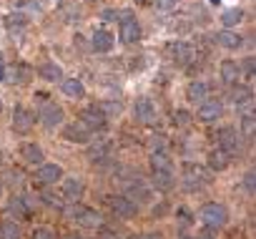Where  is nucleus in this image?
I'll return each mask as SVG.
<instances>
[{
    "label": "nucleus",
    "mask_w": 256,
    "mask_h": 239,
    "mask_svg": "<svg viewBox=\"0 0 256 239\" xmlns=\"http://www.w3.org/2000/svg\"><path fill=\"white\" fill-rule=\"evenodd\" d=\"M168 53H171V58H174L178 66H188V63L196 58V51H194V46H191V43H184V41H176V43H171Z\"/></svg>",
    "instance_id": "1a4fd4ad"
},
{
    "label": "nucleus",
    "mask_w": 256,
    "mask_h": 239,
    "mask_svg": "<svg viewBox=\"0 0 256 239\" xmlns=\"http://www.w3.org/2000/svg\"><path fill=\"white\" fill-rule=\"evenodd\" d=\"M33 126H36V116H33L28 108L16 106V108H13V129H16L18 134H28Z\"/></svg>",
    "instance_id": "6e6552de"
},
{
    "label": "nucleus",
    "mask_w": 256,
    "mask_h": 239,
    "mask_svg": "<svg viewBox=\"0 0 256 239\" xmlns=\"http://www.w3.org/2000/svg\"><path fill=\"white\" fill-rule=\"evenodd\" d=\"M23 179H26L23 171H10V184H13V186H18V184L23 186Z\"/></svg>",
    "instance_id": "4c0bfd02"
},
{
    "label": "nucleus",
    "mask_w": 256,
    "mask_h": 239,
    "mask_svg": "<svg viewBox=\"0 0 256 239\" xmlns=\"http://www.w3.org/2000/svg\"><path fill=\"white\" fill-rule=\"evenodd\" d=\"M63 139L76 141V144H86V141L90 139V129H88L86 124L76 121V124H70V126H66V129H63Z\"/></svg>",
    "instance_id": "ddd939ff"
},
{
    "label": "nucleus",
    "mask_w": 256,
    "mask_h": 239,
    "mask_svg": "<svg viewBox=\"0 0 256 239\" xmlns=\"http://www.w3.org/2000/svg\"><path fill=\"white\" fill-rule=\"evenodd\" d=\"M8 209H10V214H16V216H20V219H28V216H30L33 204H30V199H28V196H18V194H16V196L10 199Z\"/></svg>",
    "instance_id": "dca6fc26"
},
{
    "label": "nucleus",
    "mask_w": 256,
    "mask_h": 239,
    "mask_svg": "<svg viewBox=\"0 0 256 239\" xmlns=\"http://www.w3.org/2000/svg\"><path fill=\"white\" fill-rule=\"evenodd\" d=\"M208 181H211V174H208L204 166L188 164V166L184 169V184H186V186L196 189V186H204V184H208Z\"/></svg>",
    "instance_id": "0eeeda50"
},
{
    "label": "nucleus",
    "mask_w": 256,
    "mask_h": 239,
    "mask_svg": "<svg viewBox=\"0 0 256 239\" xmlns=\"http://www.w3.org/2000/svg\"><path fill=\"white\" fill-rule=\"evenodd\" d=\"M66 239H88V236H83V234H68Z\"/></svg>",
    "instance_id": "49530a36"
},
{
    "label": "nucleus",
    "mask_w": 256,
    "mask_h": 239,
    "mask_svg": "<svg viewBox=\"0 0 256 239\" xmlns=\"http://www.w3.org/2000/svg\"><path fill=\"white\" fill-rule=\"evenodd\" d=\"M38 73H40V78H43V81H50V83L63 78V71H60V66H56V63H43Z\"/></svg>",
    "instance_id": "a878e982"
},
{
    "label": "nucleus",
    "mask_w": 256,
    "mask_h": 239,
    "mask_svg": "<svg viewBox=\"0 0 256 239\" xmlns=\"http://www.w3.org/2000/svg\"><path fill=\"white\" fill-rule=\"evenodd\" d=\"M244 184H246V189H248V191H254V171H246Z\"/></svg>",
    "instance_id": "79ce46f5"
},
{
    "label": "nucleus",
    "mask_w": 256,
    "mask_h": 239,
    "mask_svg": "<svg viewBox=\"0 0 256 239\" xmlns=\"http://www.w3.org/2000/svg\"><path fill=\"white\" fill-rule=\"evenodd\" d=\"M234 103L241 108V106H251V88L241 86V88H234Z\"/></svg>",
    "instance_id": "7c9ffc66"
},
{
    "label": "nucleus",
    "mask_w": 256,
    "mask_h": 239,
    "mask_svg": "<svg viewBox=\"0 0 256 239\" xmlns=\"http://www.w3.org/2000/svg\"><path fill=\"white\" fill-rule=\"evenodd\" d=\"M221 111H224L221 101L206 98V101H201V106H198V118H201L204 124H211V121H216V118H221Z\"/></svg>",
    "instance_id": "9d476101"
},
{
    "label": "nucleus",
    "mask_w": 256,
    "mask_h": 239,
    "mask_svg": "<svg viewBox=\"0 0 256 239\" xmlns=\"http://www.w3.org/2000/svg\"><path fill=\"white\" fill-rule=\"evenodd\" d=\"M33 239H56V234L50 231V229H36V234H33Z\"/></svg>",
    "instance_id": "f704fd0d"
},
{
    "label": "nucleus",
    "mask_w": 256,
    "mask_h": 239,
    "mask_svg": "<svg viewBox=\"0 0 256 239\" xmlns=\"http://www.w3.org/2000/svg\"><path fill=\"white\" fill-rule=\"evenodd\" d=\"M241 129H244V134H246L248 139L254 136V116H251V113L241 116Z\"/></svg>",
    "instance_id": "72a5a7b5"
},
{
    "label": "nucleus",
    "mask_w": 256,
    "mask_h": 239,
    "mask_svg": "<svg viewBox=\"0 0 256 239\" xmlns=\"http://www.w3.org/2000/svg\"><path fill=\"white\" fill-rule=\"evenodd\" d=\"M228 161H231V154L224 151V149H216V151L208 154V166H211L214 171H224V169L228 166Z\"/></svg>",
    "instance_id": "5701e85b"
},
{
    "label": "nucleus",
    "mask_w": 256,
    "mask_h": 239,
    "mask_svg": "<svg viewBox=\"0 0 256 239\" xmlns=\"http://www.w3.org/2000/svg\"><path fill=\"white\" fill-rule=\"evenodd\" d=\"M118 36L123 43H136L141 38V23L136 21V16L131 11H120L118 16Z\"/></svg>",
    "instance_id": "f257e3e1"
},
{
    "label": "nucleus",
    "mask_w": 256,
    "mask_h": 239,
    "mask_svg": "<svg viewBox=\"0 0 256 239\" xmlns=\"http://www.w3.org/2000/svg\"><path fill=\"white\" fill-rule=\"evenodd\" d=\"M20 156H23L28 164H36V166H40L43 159H46V154H43V149H40L38 144H26V146L20 149Z\"/></svg>",
    "instance_id": "4be33fe9"
},
{
    "label": "nucleus",
    "mask_w": 256,
    "mask_h": 239,
    "mask_svg": "<svg viewBox=\"0 0 256 239\" xmlns=\"http://www.w3.org/2000/svg\"><path fill=\"white\" fill-rule=\"evenodd\" d=\"M66 214L73 216V219H76L80 226H86V229H100V226H103V214L96 211V209H90V206H73V209H68Z\"/></svg>",
    "instance_id": "f03ea898"
},
{
    "label": "nucleus",
    "mask_w": 256,
    "mask_h": 239,
    "mask_svg": "<svg viewBox=\"0 0 256 239\" xmlns=\"http://www.w3.org/2000/svg\"><path fill=\"white\" fill-rule=\"evenodd\" d=\"M186 98H188L191 103L206 101V98H208V83H206V81H194V83L188 86V91H186Z\"/></svg>",
    "instance_id": "a211bd4d"
},
{
    "label": "nucleus",
    "mask_w": 256,
    "mask_h": 239,
    "mask_svg": "<svg viewBox=\"0 0 256 239\" xmlns=\"http://www.w3.org/2000/svg\"><path fill=\"white\" fill-rule=\"evenodd\" d=\"M0 108H3V101H0Z\"/></svg>",
    "instance_id": "09e8293b"
},
{
    "label": "nucleus",
    "mask_w": 256,
    "mask_h": 239,
    "mask_svg": "<svg viewBox=\"0 0 256 239\" xmlns=\"http://www.w3.org/2000/svg\"><path fill=\"white\" fill-rule=\"evenodd\" d=\"M38 118H40V124H43L46 129H56V126L63 124V108L56 106V103L43 101V103H40V111H38Z\"/></svg>",
    "instance_id": "20e7f679"
},
{
    "label": "nucleus",
    "mask_w": 256,
    "mask_h": 239,
    "mask_svg": "<svg viewBox=\"0 0 256 239\" xmlns=\"http://www.w3.org/2000/svg\"><path fill=\"white\" fill-rule=\"evenodd\" d=\"M60 189H63V196L68 201H78L83 196V191H86V184L78 176H68V179H63V186Z\"/></svg>",
    "instance_id": "4468645a"
},
{
    "label": "nucleus",
    "mask_w": 256,
    "mask_h": 239,
    "mask_svg": "<svg viewBox=\"0 0 256 239\" xmlns=\"http://www.w3.org/2000/svg\"><path fill=\"white\" fill-rule=\"evenodd\" d=\"M244 73H246V78H254V58L244 61Z\"/></svg>",
    "instance_id": "e433bc0d"
},
{
    "label": "nucleus",
    "mask_w": 256,
    "mask_h": 239,
    "mask_svg": "<svg viewBox=\"0 0 256 239\" xmlns=\"http://www.w3.org/2000/svg\"><path fill=\"white\" fill-rule=\"evenodd\" d=\"M6 26H8L10 36H13V38L18 41V38H20V36L26 33V28H28V18H26L23 13H20V16H18V13H10V16L6 18Z\"/></svg>",
    "instance_id": "2eb2a0df"
},
{
    "label": "nucleus",
    "mask_w": 256,
    "mask_h": 239,
    "mask_svg": "<svg viewBox=\"0 0 256 239\" xmlns=\"http://www.w3.org/2000/svg\"><path fill=\"white\" fill-rule=\"evenodd\" d=\"M151 166L154 171H171V159L166 156V151H156L151 156Z\"/></svg>",
    "instance_id": "cd10ccee"
},
{
    "label": "nucleus",
    "mask_w": 256,
    "mask_h": 239,
    "mask_svg": "<svg viewBox=\"0 0 256 239\" xmlns=\"http://www.w3.org/2000/svg\"><path fill=\"white\" fill-rule=\"evenodd\" d=\"M60 88H63V93H66L68 98H83V96H86V86H83L78 78H66Z\"/></svg>",
    "instance_id": "b1692460"
},
{
    "label": "nucleus",
    "mask_w": 256,
    "mask_h": 239,
    "mask_svg": "<svg viewBox=\"0 0 256 239\" xmlns=\"http://www.w3.org/2000/svg\"><path fill=\"white\" fill-rule=\"evenodd\" d=\"M188 118H191V116H188V111H184V108H181V111H176V124H178V126H186V124H188Z\"/></svg>",
    "instance_id": "c9c22d12"
},
{
    "label": "nucleus",
    "mask_w": 256,
    "mask_h": 239,
    "mask_svg": "<svg viewBox=\"0 0 256 239\" xmlns=\"http://www.w3.org/2000/svg\"><path fill=\"white\" fill-rule=\"evenodd\" d=\"M218 141H221V149H224V151H228V154H231V151H236V149H238V144H241V141H238L236 129H228V126L218 131Z\"/></svg>",
    "instance_id": "6ab92c4d"
},
{
    "label": "nucleus",
    "mask_w": 256,
    "mask_h": 239,
    "mask_svg": "<svg viewBox=\"0 0 256 239\" xmlns=\"http://www.w3.org/2000/svg\"><path fill=\"white\" fill-rule=\"evenodd\" d=\"M216 43L224 46V48H228V51H236V48H241L244 38H241L238 33H234V31H221V33L216 36Z\"/></svg>",
    "instance_id": "aec40b11"
},
{
    "label": "nucleus",
    "mask_w": 256,
    "mask_h": 239,
    "mask_svg": "<svg viewBox=\"0 0 256 239\" xmlns=\"http://www.w3.org/2000/svg\"><path fill=\"white\" fill-rule=\"evenodd\" d=\"M154 186L156 189H161V191H168L171 186H174V174L171 171H154Z\"/></svg>",
    "instance_id": "bb28decb"
},
{
    "label": "nucleus",
    "mask_w": 256,
    "mask_h": 239,
    "mask_svg": "<svg viewBox=\"0 0 256 239\" xmlns=\"http://www.w3.org/2000/svg\"><path fill=\"white\" fill-rule=\"evenodd\" d=\"M78 121L86 124V126L93 131V129H103V126H106V116L100 113L98 106H88V108L80 111V118H78Z\"/></svg>",
    "instance_id": "9b49d317"
},
{
    "label": "nucleus",
    "mask_w": 256,
    "mask_h": 239,
    "mask_svg": "<svg viewBox=\"0 0 256 239\" xmlns=\"http://www.w3.org/2000/svg\"><path fill=\"white\" fill-rule=\"evenodd\" d=\"M6 81H13V83H26L28 81V68H10V73H6Z\"/></svg>",
    "instance_id": "473e14b6"
},
{
    "label": "nucleus",
    "mask_w": 256,
    "mask_h": 239,
    "mask_svg": "<svg viewBox=\"0 0 256 239\" xmlns=\"http://www.w3.org/2000/svg\"><path fill=\"white\" fill-rule=\"evenodd\" d=\"M241 21H244V11L241 8H231V11H224L221 13V26H226V28H234Z\"/></svg>",
    "instance_id": "393cba45"
},
{
    "label": "nucleus",
    "mask_w": 256,
    "mask_h": 239,
    "mask_svg": "<svg viewBox=\"0 0 256 239\" xmlns=\"http://www.w3.org/2000/svg\"><path fill=\"white\" fill-rule=\"evenodd\" d=\"M0 194H3V184H0Z\"/></svg>",
    "instance_id": "de8ad7c7"
},
{
    "label": "nucleus",
    "mask_w": 256,
    "mask_h": 239,
    "mask_svg": "<svg viewBox=\"0 0 256 239\" xmlns=\"http://www.w3.org/2000/svg\"><path fill=\"white\" fill-rule=\"evenodd\" d=\"M98 108H100V113H103L106 118H113V116H118V113L123 111V103H120V101H103Z\"/></svg>",
    "instance_id": "c756f323"
},
{
    "label": "nucleus",
    "mask_w": 256,
    "mask_h": 239,
    "mask_svg": "<svg viewBox=\"0 0 256 239\" xmlns=\"http://www.w3.org/2000/svg\"><path fill=\"white\" fill-rule=\"evenodd\" d=\"M218 76H221L224 83H236V81L241 78V68H238L234 61H224L221 68H218Z\"/></svg>",
    "instance_id": "412c9836"
},
{
    "label": "nucleus",
    "mask_w": 256,
    "mask_h": 239,
    "mask_svg": "<svg viewBox=\"0 0 256 239\" xmlns=\"http://www.w3.org/2000/svg\"><path fill=\"white\" fill-rule=\"evenodd\" d=\"M134 116H136L138 124H156L158 111H156V106H154L151 98H138L136 106H134Z\"/></svg>",
    "instance_id": "423d86ee"
},
{
    "label": "nucleus",
    "mask_w": 256,
    "mask_h": 239,
    "mask_svg": "<svg viewBox=\"0 0 256 239\" xmlns=\"http://www.w3.org/2000/svg\"><path fill=\"white\" fill-rule=\"evenodd\" d=\"M90 43H93V51H98V53H108V51L113 48V36H110L108 31L98 28V31L93 33Z\"/></svg>",
    "instance_id": "f3484780"
},
{
    "label": "nucleus",
    "mask_w": 256,
    "mask_h": 239,
    "mask_svg": "<svg viewBox=\"0 0 256 239\" xmlns=\"http://www.w3.org/2000/svg\"><path fill=\"white\" fill-rule=\"evenodd\" d=\"M151 146H154V154H156V151H158V149H161V151H164V149H166V141H164V136H156V139H154V141H151Z\"/></svg>",
    "instance_id": "ea45409f"
},
{
    "label": "nucleus",
    "mask_w": 256,
    "mask_h": 239,
    "mask_svg": "<svg viewBox=\"0 0 256 239\" xmlns=\"http://www.w3.org/2000/svg\"><path fill=\"white\" fill-rule=\"evenodd\" d=\"M0 239H20V226L16 221H3L0 224Z\"/></svg>",
    "instance_id": "c85d7f7f"
},
{
    "label": "nucleus",
    "mask_w": 256,
    "mask_h": 239,
    "mask_svg": "<svg viewBox=\"0 0 256 239\" xmlns=\"http://www.w3.org/2000/svg\"><path fill=\"white\" fill-rule=\"evenodd\" d=\"M134 239H161V236H156V234H136Z\"/></svg>",
    "instance_id": "c03bdc74"
},
{
    "label": "nucleus",
    "mask_w": 256,
    "mask_h": 239,
    "mask_svg": "<svg viewBox=\"0 0 256 239\" xmlns=\"http://www.w3.org/2000/svg\"><path fill=\"white\" fill-rule=\"evenodd\" d=\"M58 179H63V171H60V166H56V164H40L38 171H36V181L43 184V186L56 184Z\"/></svg>",
    "instance_id": "f8f14e48"
},
{
    "label": "nucleus",
    "mask_w": 256,
    "mask_h": 239,
    "mask_svg": "<svg viewBox=\"0 0 256 239\" xmlns=\"http://www.w3.org/2000/svg\"><path fill=\"white\" fill-rule=\"evenodd\" d=\"M201 221H204L208 229H221V226L228 221V211H226V206H221V204H204V206H201Z\"/></svg>",
    "instance_id": "7ed1b4c3"
},
{
    "label": "nucleus",
    "mask_w": 256,
    "mask_h": 239,
    "mask_svg": "<svg viewBox=\"0 0 256 239\" xmlns=\"http://www.w3.org/2000/svg\"><path fill=\"white\" fill-rule=\"evenodd\" d=\"M108 146H110L108 141H98V144H93V146L88 149V156H90L93 161H98V159H103V156L108 154Z\"/></svg>",
    "instance_id": "2f4dec72"
},
{
    "label": "nucleus",
    "mask_w": 256,
    "mask_h": 239,
    "mask_svg": "<svg viewBox=\"0 0 256 239\" xmlns=\"http://www.w3.org/2000/svg\"><path fill=\"white\" fill-rule=\"evenodd\" d=\"M98 239H120V234H116L113 229H100Z\"/></svg>",
    "instance_id": "58836bf2"
},
{
    "label": "nucleus",
    "mask_w": 256,
    "mask_h": 239,
    "mask_svg": "<svg viewBox=\"0 0 256 239\" xmlns=\"http://www.w3.org/2000/svg\"><path fill=\"white\" fill-rule=\"evenodd\" d=\"M176 3H178V0H158V8H161V11H171Z\"/></svg>",
    "instance_id": "a19ab883"
},
{
    "label": "nucleus",
    "mask_w": 256,
    "mask_h": 239,
    "mask_svg": "<svg viewBox=\"0 0 256 239\" xmlns=\"http://www.w3.org/2000/svg\"><path fill=\"white\" fill-rule=\"evenodd\" d=\"M103 21H113V11H106L103 13Z\"/></svg>",
    "instance_id": "a18cd8bd"
},
{
    "label": "nucleus",
    "mask_w": 256,
    "mask_h": 239,
    "mask_svg": "<svg viewBox=\"0 0 256 239\" xmlns=\"http://www.w3.org/2000/svg\"><path fill=\"white\" fill-rule=\"evenodd\" d=\"M0 81H6V61H3V53H0Z\"/></svg>",
    "instance_id": "37998d69"
},
{
    "label": "nucleus",
    "mask_w": 256,
    "mask_h": 239,
    "mask_svg": "<svg viewBox=\"0 0 256 239\" xmlns=\"http://www.w3.org/2000/svg\"><path fill=\"white\" fill-rule=\"evenodd\" d=\"M108 204H110L113 214L120 216V219H134V216L138 214L136 201H134V199H128V196H108Z\"/></svg>",
    "instance_id": "39448f33"
}]
</instances>
